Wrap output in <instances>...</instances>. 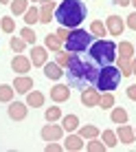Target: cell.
Instances as JSON below:
<instances>
[{"label":"cell","instance_id":"cell-1","mask_svg":"<svg viewBox=\"0 0 136 152\" xmlns=\"http://www.w3.org/2000/svg\"><path fill=\"white\" fill-rule=\"evenodd\" d=\"M66 77H68V86L70 88H90L92 84H97L99 77V66L95 64V60H86V57L70 53V62L66 66Z\"/></svg>","mask_w":136,"mask_h":152},{"label":"cell","instance_id":"cell-2","mask_svg":"<svg viewBox=\"0 0 136 152\" xmlns=\"http://www.w3.org/2000/svg\"><path fill=\"white\" fill-rule=\"evenodd\" d=\"M88 9L81 0H64L59 7L55 9V18L59 20L61 27L66 29H77L79 24L86 20Z\"/></svg>","mask_w":136,"mask_h":152},{"label":"cell","instance_id":"cell-3","mask_svg":"<svg viewBox=\"0 0 136 152\" xmlns=\"http://www.w3.org/2000/svg\"><path fill=\"white\" fill-rule=\"evenodd\" d=\"M90 57L99 66H110L116 60V44L112 40H99L90 44Z\"/></svg>","mask_w":136,"mask_h":152},{"label":"cell","instance_id":"cell-4","mask_svg":"<svg viewBox=\"0 0 136 152\" xmlns=\"http://www.w3.org/2000/svg\"><path fill=\"white\" fill-rule=\"evenodd\" d=\"M121 71L114 69V66H101L99 69V77H97V88L99 93H112L114 88L121 82Z\"/></svg>","mask_w":136,"mask_h":152},{"label":"cell","instance_id":"cell-5","mask_svg":"<svg viewBox=\"0 0 136 152\" xmlns=\"http://www.w3.org/2000/svg\"><path fill=\"white\" fill-rule=\"evenodd\" d=\"M64 44H66L68 53H81V51H86L88 46L92 44V35L86 33L83 29H72L70 33H68Z\"/></svg>","mask_w":136,"mask_h":152},{"label":"cell","instance_id":"cell-6","mask_svg":"<svg viewBox=\"0 0 136 152\" xmlns=\"http://www.w3.org/2000/svg\"><path fill=\"white\" fill-rule=\"evenodd\" d=\"M99 99H101V93L99 88H83L81 91V104L83 106H99Z\"/></svg>","mask_w":136,"mask_h":152},{"label":"cell","instance_id":"cell-7","mask_svg":"<svg viewBox=\"0 0 136 152\" xmlns=\"http://www.w3.org/2000/svg\"><path fill=\"white\" fill-rule=\"evenodd\" d=\"M61 134H64V128H61V126L48 124V126L42 128V139H44V141H59Z\"/></svg>","mask_w":136,"mask_h":152},{"label":"cell","instance_id":"cell-8","mask_svg":"<svg viewBox=\"0 0 136 152\" xmlns=\"http://www.w3.org/2000/svg\"><path fill=\"white\" fill-rule=\"evenodd\" d=\"M11 69L20 75H27L31 71V57H24V55H15L11 60Z\"/></svg>","mask_w":136,"mask_h":152},{"label":"cell","instance_id":"cell-9","mask_svg":"<svg viewBox=\"0 0 136 152\" xmlns=\"http://www.w3.org/2000/svg\"><path fill=\"white\" fill-rule=\"evenodd\" d=\"M68 97H70V88L66 84H57V86L51 88V99L53 102H68Z\"/></svg>","mask_w":136,"mask_h":152},{"label":"cell","instance_id":"cell-10","mask_svg":"<svg viewBox=\"0 0 136 152\" xmlns=\"http://www.w3.org/2000/svg\"><path fill=\"white\" fill-rule=\"evenodd\" d=\"M9 117L15 119V121H22V119L27 117V104H22V102H11V106H9Z\"/></svg>","mask_w":136,"mask_h":152},{"label":"cell","instance_id":"cell-11","mask_svg":"<svg viewBox=\"0 0 136 152\" xmlns=\"http://www.w3.org/2000/svg\"><path fill=\"white\" fill-rule=\"evenodd\" d=\"M106 27H108V31H110V35H121L123 29H125V22L119 18V15H110L108 22H106Z\"/></svg>","mask_w":136,"mask_h":152},{"label":"cell","instance_id":"cell-12","mask_svg":"<svg viewBox=\"0 0 136 152\" xmlns=\"http://www.w3.org/2000/svg\"><path fill=\"white\" fill-rule=\"evenodd\" d=\"M46 49L44 46H33V51H31V64L33 66H44L46 64Z\"/></svg>","mask_w":136,"mask_h":152},{"label":"cell","instance_id":"cell-13","mask_svg":"<svg viewBox=\"0 0 136 152\" xmlns=\"http://www.w3.org/2000/svg\"><path fill=\"white\" fill-rule=\"evenodd\" d=\"M116 137H119V141H123V143H134V139H136V132L129 126H125V124H121L119 126V132H116Z\"/></svg>","mask_w":136,"mask_h":152},{"label":"cell","instance_id":"cell-14","mask_svg":"<svg viewBox=\"0 0 136 152\" xmlns=\"http://www.w3.org/2000/svg\"><path fill=\"white\" fill-rule=\"evenodd\" d=\"M13 88H15L18 93H24V95H27V93L31 91V88H33V80H31V77H27V75H22V77H15Z\"/></svg>","mask_w":136,"mask_h":152},{"label":"cell","instance_id":"cell-15","mask_svg":"<svg viewBox=\"0 0 136 152\" xmlns=\"http://www.w3.org/2000/svg\"><path fill=\"white\" fill-rule=\"evenodd\" d=\"M64 150H66V152H79V150H83V141H81V137H77V134H70V137L66 139V143H64Z\"/></svg>","mask_w":136,"mask_h":152},{"label":"cell","instance_id":"cell-16","mask_svg":"<svg viewBox=\"0 0 136 152\" xmlns=\"http://www.w3.org/2000/svg\"><path fill=\"white\" fill-rule=\"evenodd\" d=\"M44 75L48 77V80H59L61 75H64V71H61V66L57 64H53V62H51V64H44Z\"/></svg>","mask_w":136,"mask_h":152},{"label":"cell","instance_id":"cell-17","mask_svg":"<svg viewBox=\"0 0 136 152\" xmlns=\"http://www.w3.org/2000/svg\"><path fill=\"white\" fill-rule=\"evenodd\" d=\"M44 104V95L40 91H33V93H27V106H33V108H40Z\"/></svg>","mask_w":136,"mask_h":152},{"label":"cell","instance_id":"cell-18","mask_svg":"<svg viewBox=\"0 0 136 152\" xmlns=\"http://www.w3.org/2000/svg\"><path fill=\"white\" fill-rule=\"evenodd\" d=\"M79 137L81 139H97L99 137V128L97 126H81L79 128Z\"/></svg>","mask_w":136,"mask_h":152},{"label":"cell","instance_id":"cell-19","mask_svg":"<svg viewBox=\"0 0 136 152\" xmlns=\"http://www.w3.org/2000/svg\"><path fill=\"white\" fill-rule=\"evenodd\" d=\"M64 130H68V132H72V130L79 128V117L77 115H66L64 117V126H61Z\"/></svg>","mask_w":136,"mask_h":152},{"label":"cell","instance_id":"cell-20","mask_svg":"<svg viewBox=\"0 0 136 152\" xmlns=\"http://www.w3.org/2000/svg\"><path fill=\"white\" fill-rule=\"evenodd\" d=\"M44 44H46V49H51V51H61V40L57 38V33L53 35H46V40H44Z\"/></svg>","mask_w":136,"mask_h":152},{"label":"cell","instance_id":"cell-21","mask_svg":"<svg viewBox=\"0 0 136 152\" xmlns=\"http://www.w3.org/2000/svg\"><path fill=\"white\" fill-rule=\"evenodd\" d=\"M53 13H55L53 2H51V4H44V7L40 9V22H51V20H53Z\"/></svg>","mask_w":136,"mask_h":152},{"label":"cell","instance_id":"cell-22","mask_svg":"<svg viewBox=\"0 0 136 152\" xmlns=\"http://www.w3.org/2000/svg\"><path fill=\"white\" fill-rule=\"evenodd\" d=\"M119 57H123V60H132L134 57V46L129 44V42H121V44H119Z\"/></svg>","mask_w":136,"mask_h":152},{"label":"cell","instance_id":"cell-23","mask_svg":"<svg viewBox=\"0 0 136 152\" xmlns=\"http://www.w3.org/2000/svg\"><path fill=\"white\" fill-rule=\"evenodd\" d=\"M29 9V0H11V11L13 15H20Z\"/></svg>","mask_w":136,"mask_h":152},{"label":"cell","instance_id":"cell-24","mask_svg":"<svg viewBox=\"0 0 136 152\" xmlns=\"http://www.w3.org/2000/svg\"><path fill=\"white\" fill-rule=\"evenodd\" d=\"M13 86H9V84H0V102H11L13 99Z\"/></svg>","mask_w":136,"mask_h":152},{"label":"cell","instance_id":"cell-25","mask_svg":"<svg viewBox=\"0 0 136 152\" xmlns=\"http://www.w3.org/2000/svg\"><path fill=\"white\" fill-rule=\"evenodd\" d=\"M103 143H106V148H114V145L119 143L116 132H112V130H103Z\"/></svg>","mask_w":136,"mask_h":152},{"label":"cell","instance_id":"cell-26","mask_svg":"<svg viewBox=\"0 0 136 152\" xmlns=\"http://www.w3.org/2000/svg\"><path fill=\"white\" fill-rule=\"evenodd\" d=\"M110 117H112V121L119 124V126H121V124H127V113H125L123 108H114Z\"/></svg>","mask_w":136,"mask_h":152},{"label":"cell","instance_id":"cell-27","mask_svg":"<svg viewBox=\"0 0 136 152\" xmlns=\"http://www.w3.org/2000/svg\"><path fill=\"white\" fill-rule=\"evenodd\" d=\"M38 20H40V11L35 7H29L27 11H24V22L27 24H35Z\"/></svg>","mask_w":136,"mask_h":152},{"label":"cell","instance_id":"cell-28","mask_svg":"<svg viewBox=\"0 0 136 152\" xmlns=\"http://www.w3.org/2000/svg\"><path fill=\"white\" fill-rule=\"evenodd\" d=\"M119 71H121L123 77H129V75H132V62H129V60H123V57H119Z\"/></svg>","mask_w":136,"mask_h":152},{"label":"cell","instance_id":"cell-29","mask_svg":"<svg viewBox=\"0 0 136 152\" xmlns=\"http://www.w3.org/2000/svg\"><path fill=\"white\" fill-rule=\"evenodd\" d=\"M90 33H95V35H106V33H108V27L101 22V20H95V22L90 24Z\"/></svg>","mask_w":136,"mask_h":152},{"label":"cell","instance_id":"cell-30","mask_svg":"<svg viewBox=\"0 0 136 152\" xmlns=\"http://www.w3.org/2000/svg\"><path fill=\"white\" fill-rule=\"evenodd\" d=\"M0 29L4 31V33H13V29H15V22H13V18H0Z\"/></svg>","mask_w":136,"mask_h":152},{"label":"cell","instance_id":"cell-31","mask_svg":"<svg viewBox=\"0 0 136 152\" xmlns=\"http://www.w3.org/2000/svg\"><path fill=\"white\" fill-rule=\"evenodd\" d=\"M99 106H101L103 110H106V108H112L114 106V95L112 93H103L101 99H99Z\"/></svg>","mask_w":136,"mask_h":152},{"label":"cell","instance_id":"cell-32","mask_svg":"<svg viewBox=\"0 0 136 152\" xmlns=\"http://www.w3.org/2000/svg\"><path fill=\"white\" fill-rule=\"evenodd\" d=\"M20 35H22V40L27 42V44H35V38H38V35L33 33V29H29V27H24L20 31Z\"/></svg>","mask_w":136,"mask_h":152},{"label":"cell","instance_id":"cell-33","mask_svg":"<svg viewBox=\"0 0 136 152\" xmlns=\"http://www.w3.org/2000/svg\"><path fill=\"white\" fill-rule=\"evenodd\" d=\"M59 117H61V110H59V106H51L48 110H46V121H57Z\"/></svg>","mask_w":136,"mask_h":152},{"label":"cell","instance_id":"cell-34","mask_svg":"<svg viewBox=\"0 0 136 152\" xmlns=\"http://www.w3.org/2000/svg\"><path fill=\"white\" fill-rule=\"evenodd\" d=\"M9 44H11V49L15 51V53H22V51H24V44H27V42H24L22 38H11V42H9Z\"/></svg>","mask_w":136,"mask_h":152},{"label":"cell","instance_id":"cell-35","mask_svg":"<svg viewBox=\"0 0 136 152\" xmlns=\"http://www.w3.org/2000/svg\"><path fill=\"white\" fill-rule=\"evenodd\" d=\"M68 62H70V53H61V51H57V64L59 66H68Z\"/></svg>","mask_w":136,"mask_h":152},{"label":"cell","instance_id":"cell-36","mask_svg":"<svg viewBox=\"0 0 136 152\" xmlns=\"http://www.w3.org/2000/svg\"><path fill=\"white\" fill-rule=\"evenodd\" d=\"M88 150L90 152H103L106 150V143H101V141H90V143H88Z\"/></svg>","mask_w":136,"mask_h":152},{"label":"cell","instance_id":"cell-37","mask_svg":"<svg viewBox=\"0 0 136 152\" xmlns=\"http://www.w3.org/2000/svg\"><path fill=\"white\" fill-rule=\"evenodd\" d=\"M127 27L132 29V31H136V11L132 15H127Z\"/></svg>","mask_w":136,"mask_h":152},{"label":"cell","instance_id":"cell-38","mask_svg":"<svg viewBox=\"0 0 136 152\" xmlns=\"http://www.w3.org/2000/svg\"><path fill=\"white\" fill-rule=\"evenodd\" d=\"M64 150V145H57V143H48L46 145V152H61Z\"/></svg>","mask_w":136,"mask_h":152},{"label":"cell","instance_id":"cell-39","mask_svg":"<svg viewBox=\"0 0 136 152\" xmlns=\"http://www.w3.org/2000/svg\"><path fill=\"white\" fill-rule=\"evenodd\" d=\"M68 33H70V31H68L66 27H61L59 31H57V38H59V40H64V42H66V38H68Z\"/></svg>","mask_w":136,"mask_h":152},{"label":"cell","instance_id":"cell-40","mask_svg":"<svg viewBox=\"0 0 136 152\" xmlns=\"http://www.w3.org/2000/svg\"><path fill=\"white\" fill-rule=\"evenodd\" d=\"M127 97L134 99L136 102V84H132V86H127Z\"/></svg>","mask_w":136,"mask_h":152},{"label":"cell","instance_id":"cell-41","mask_svg":"<svg viewBox=\"0 0 136 152\" xmlns=\"http://www.w3.org/2000/svg\"><path fill=\"white\" fill-rule=\"evenodd\" d=\"M132 75H136V57H132Z\"/></svg>","mask_w":136,"mask_h":152},{"label":"cell","instance_id":"cell-42","mask_svg":"<svg viewBox=\"0 0 136 152\" xmlns=\"http://www.w3.org/2000/svg\"><path fill=\"white\" fill-rule=\"evenodd\" d=\"M116 4H121V7H125V4H129V0H114Z\"/></svg>","mask_w":136,"mask_h":152},{"label":"cell","instance_id":"cell-43","mask_svg":"<svg viewBox=\"0 0 136 152\" xmlns=\"http://www.w3.org/2000/svg\"><path fill=\"white\" fill-rule=\"evenodd\" d=\"M7 2H11V0H0V4H7Z\"/></svg>","mask_w":136,"mask_h":152},{"label":"cell","instance_id":"cell-44","mask_svg":"<svg viewBox=\"0 0 136 152\" xmlns=\"http://www.w3.org/2000/svg\"><path fill=\"white\" fill-rule=\"evenodd\" d=\"M42 2H44V4H51V2H53V0H42Z\"/></svg>","mask_w":136,"mask_h":152},{"label":"cell","instance_id":"cell-45","mask_svg":"<svg viewBox=\"0 0 136 152\" xmlns=\"http://www.w3.org/2000/svg\"><path fill=\"white\" fill-rule=\"evenodd\" d=\"M129 2H132V4H134V7H136V0H129Z\"/></svg>","mask_w":136,"mask_h":152},{"label":"cell","instance_id":"cell-46","mask_svg":"<svg viewBox=\"0 0 136 152\" xmlns=\"http://www.w3.org/2000/svg\"><path fill=\"white\" fill-rule=\"evenodd\" d=\"M33 2H38V0H33Z\"/></svg>","mask_w":136,"mask_h":152},{"label":"cell","instance_id":"cell-47","mask_svg":"<svg viewBox=\"0 0 136 152\" xmlns=\"http://www.w3.org/2000/svg\"><path fill=\"white\" fill-rule=\"evenodd\" d=\"M134 132H136V130H134Z\"/></svg>","mask_w":136,"mask_h":152}]
</instances>
